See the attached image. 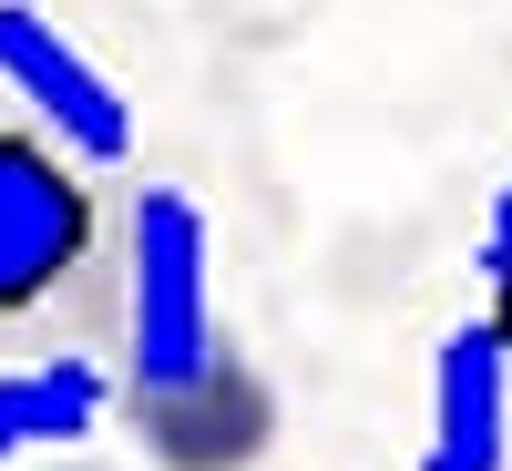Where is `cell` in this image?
Here are the masks:
<instances>
[{"label": "cell", "mask_w": 512, "mask_h": 471, "mask_svg": "<svg viewBox=\"0 0 512 471\" xmlns=\"http://www.w3.org/2000/svg\"><path fill=\"white\" fill-rule=\"evenodd\" d=\"M113 256V205L82 154L41 123H0V338H52L93 318Z\"/></svg>", "instance_id": "6da1fadb"}, {"label": "cell", "mask_w": 512, "mask_h": 471, "mask_svg": "<svg viewBox=\"0 0 512 471\" xmlns=\"http://www.w3.org/2000/svg\"><path fill=\"white\" fill-rule=\"evenodd\" d=\"M216 349V236L185 185H134L123 205V390L195 369Z\"/></svg>", "instance_id": "7a4b0ae2"}, {"label": "cell", "mask_w": 512, "mask_h": 471, "mask_svg": "<svg viewBox=\"0 0 512 471\" xmlns=\"http://www.w3.org/2000/svg\"><path fill=\"white\" fill-rule=\"evenodd\" d=\"M123 420H134V441L164 471H256L267 441H277V390H267V369L216 328V349H205L195 369L154 379V390H123Z\"/></svg>", "instance_id": "3957f363"}, {"label": "cell", "mask_w": 512, "mask_h": 471, "mask_svg": "<svg viewBox=\"0 0 512 471\" xmlns=\"http://www.w3.org/2000/svg\"><path fill=\"white\" fill-rule=\"evenodd\" d=\"M0 93H21V113L62 154H82L93 175H113V164L134 154V93H123L41 0H0Z\"/></svg>", "instance_id": "277c9868"}, {"label": "cell", "mask_w": 512, "mask_h": 471, "mask_svg": "<svg viewBox=\"0 0 512 471\" xmlns=\"http://www.w3.org/2000/svg\"><path fill=\"white\" fill-rule=\"evenodd\" d=\"M512 451V359L492 318H461L431 349V441H420V471H502Z\"/></svg>", "instance_id": "5b68a950"}, {"label": "cell", "mask_w": 512, "mask_h": 471, "mask_svg": "<svg viewBox=\"0 0 512 471\" xmlns=\"http://www.w3.org/2000/svg\"><path fill=\"white\" fill-rule=\"evenodd\" d=\"M113 410V379L82 349H41L31 369H0V461H21L31 441H82Z\"/></svg>", "instance_id": "8992f818"}, {"label": "cell", "mask_w": 512, "mask_h": 471, "mask_svg": "<svg viewBox=\"0 0 512 471\" xmlns=\"http://www.w3.org/2000/svg\"><path fill=\"white\" fill-rule=\"evenodd\" d=\"M512 256V175H502V195H492V216H482V277Z\"/></svg>", "instance_id": "52a82bcc"}, {"label": "cell", "mask_w": 512, "mask_h": 471, "mask_svg": "<svg viewBox=\"0 0 512 471\" xmlns=\"http://www.w3.org/2000/svg\"><path fill=\"white\" fill-rule=\"evenodd\" d=\"M492 338H502V359H512V256L492 267Z\"/></svg>", "instance_id": "ba28073f"}]
</instances>
